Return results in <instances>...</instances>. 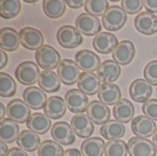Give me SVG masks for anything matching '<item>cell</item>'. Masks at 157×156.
I'll use <instances>...</instances> for the list:
<instances>
[{
	"instance_id": "cell-1",
	"label": "cell",
	"mask_w": 157,
	"mask_h": 156,
	"mask_svg": "<svg viewBox=\"0 0 157 156\" xmlns=\"http://www.w3.org/2000/svg\"><path fill=\"white\" fill-rule=\"evenodd\" d=\"M35 59L38 65L43 70L52 71L61 63L60 53L51 45H42L35 52Z\"/></svg>"
},
{
	"instance_id": "cell-2",
	"label": "cell",
	"mask_w": 157,
	"mask_h": 156,
	"mask_svg": "<svg viewBox=\"0 0 157 156\" xmlns=\"http://www.w3.org/2000/svg\"><path fill=\"white\" fill-rule=\"evenodd\" d=\"M127 21V13L119 6H111L102 17L103 27L109 31L120 30Z\"/></svg>"
},
{
	"instance_id": "cell-3",
	"label": "cell",
	"mask_w": 157,
	"mask_h": 156,
	"mask_svg": "<svg viewBox=\"0 0 157 156\" xmlns=\"http://www.w3.org/2000/svg\"><path fill=\"white\" fill-rule=\"evenodd\" d=\"M58 43L65 49H75L82 44L83 37L81 32L74 26L65 25L57 31Z\"/></svg>"
},
{
	"instance_id": "cell-4",
	"label": "cell",
	"mask_w": 157,
	"mask_h": 156,
	"mask_svg": "<svg viewBox=\"0 0 157 156\" xmlns=\"http://www.w3.org/2000/svg\"><path fill=\"white\" fill-rule=\"evenodd\" d=\"M40 69L37 63L33 62H23L19 63L15 71L17 80L23 86H32L40 77Z\"/></svg>"
},
{
	"instance_id": "cell-5",
	"label": "cell",
	"mask_w": 157,
	"mask_h": 156,
	"mask_svg": "<svg viewBox=\"0 0 157 156\" xmlns=\"http://www.w3.org/2000/svg\"><path fill=\"white\" fill-rule=\"evenodd\" d=\"M64 101L67 108L75 114H82L88 108V97L79 89H70L66 92Z\"/></svg>"
},
{
	"instance_id": "cell-6",
	"label": "cell",
	"mask_w": 157,
	"mask_h": 156,
	"mask_svg": "<svg viewBox=\"0 0 157 156\" xmlns=\"http://www.w3.org/2000/svg\"><path fill=\"white\" fill-rule=\"evenodd\" d=\"M128 152L130 156H155L156 147L148 139L133 137L128 142Z\"/></svg>"
},
{
	"instance_id": "cell-7",
	"label": "cell",
	"mask_w": 157,
	"mask_h": 156,
	"mask_svg": "<svg viewBox=\"0 0 157 156\" xmlns=\"http://www.w3.org/2000/svg\"><path fill=\"white\" fill-rule=\"evenodd\" d=\"M75 27L81 34L86 36H97L102 29L98 17L89 13H82L79 15L75 20Z\"/></svg>"
},
{
	"instance_id": "cell-8",
	"label": "cell",
	"mask_w": 157,
	"mask_h": 156,
	"mask_svg": "<svg viewBox=\"0 0 157 156\" xmlns=\"http://www.w3.org/2000/svg\"><path fill=\"white\" fill-rule=\"evenodd\" d=\"M60 80L66 86L77 83L80 77V70L75 62L71 59H64L61 62L57 70Z\"/></svg>"
},
{
	"instance_id": "cell-9",
	"label": "cell",
	"mask_w": 157,
	"mask_h": 156,
	"mask_svg": "<svg viewBox=\"0 0 157 156\" xmlns=\"http://www.w3.org/2000/svg\"><path fill=\"white\" fill-rule=\"evenodd\" d=\"M19 40L24 48L30 51H37L43 45L44 37L39 29L26 27L19 31Z\"/></svg>"
},
{
	"instance_id": "cell-10",
	"label": "cell",
	"mask_w": 157,
	"mask_h": 156,
	"mask_svg": "<svg viewBox=\"0 0 157 156\" xmlns=\"http://www.w3.org/2000/svg\"><path fill=\"white\" fill-rule=\"evenodd\" d=\"M6 114L12 120L23 124L28 122L31 117V110L29 107L25 103V101L17 98L11 100L7 104Z\"/></svg>"
},
{
	"instance_id": "cell-11",
	"label": "cell",
	"mask_w": 157,
	"mask_h": 156,
	"mask_svg": "<svg viewBox=\"0 0 157 156\" xmlns=\"http://www.w3.org/2000/svg\"><path fill=\"white\" fill-rule=\"evenodd\" d=\"M53 140L63 145H71L75 142V133L71 125L65 121H59L53 124L51 130Z\"/></svg>"
},
{
	"instance_id": "cell-12",
	"label": "cell",
	"mask_w": 157,
	"mask_h": 156,
	"mask_svg": "<svg viewBox=\"0 0 157 156\" xmlns=\"http://www.w3.org/2000/svg\"><path fill=\"white\" fill-rule=\"evenodd\" d=\"M75 62L85 73H93L94 71H98L100 66V58L92 51L89 50H82L75 54Z\"/></svg>"
},
{
	"instance_id": "cell-13",
	"label": "cell",
	"mask_w": 157,
	"mask_h": 156,
	"mask_svg": "<svg viewBox=\"0 0 157 156\" xmlns=\"http://www.w3.org/2000/svg\"><path fill=\"white\" fill-rule=\"evenodd\" d=\"M131 128L132 133L137 137L148 139L154 135L156 130V124L155 120L146 116H138L132 120Z\"/></svg>"
},
{
	"instance_id": "cell-14",
	"label": "cell",
	"mask_w": 157,
	"mask_h": 156,
	"mask_svg": "<svg viewBox=\"0 0 157 156\" xmlns=\"http://www.w3.org/2000/svg\"><path fill=\"white\" fill-rule=\"evenodd\" d=\"M130 96L138 103L146 102L153 94V86L145 79H136L130 86Z\"/></svg>"
},
{
	"instance_id": "cell-15",
	"label": "cell",
	"mask_w": 157,
	"mask_h": 156,
	"mask_svg": "<svg viewBox=\"0 0 157 156\" xmlns=\"http://www.w3.org/2000/svg\"><path fill=\"white\" fill-rule=\"evenodd\" d=\"M86 113L96 125H103L110 119L109 108L99 100L91 101L86 109Z\"/></svg>"
},
{
	"instance_id": "cell-16",
	"label": "cell",
	"mask_w": 157,
	"mask_h": 156,
	"mask_svg": "<svg viewBox=\"0 0 157 156\" xmlns=\"http://www.w3.org/2000/svg\"><path fill=\"white\" fill-rule=\"evenodd\" d=\"M134 27L144 35H154L157 32V17L148 11L141 12L134 19Z\"/></svg>"
},
{
	"instance_id": "cell-17",
	"label": "cell",
	"mask_w": 157,
	"mask_h": 156,
	"mask_svg": "<svg viewBox=\"0 0 157 156\" xmlns=\"http://www.w3.org/2000/svg\"><path fill=\"white\" fill-rule=\"evenodd\" d=\"M121 68L119 63L112 60L103 62L97 71V75L103 84H111L121 75Z\"/></svg>"
},
{
	"instance_id": "cell-18",
	"label": "cell",
	"mask_w": 157,
	"mask_h": 156,
	"mask_svg": "<svg viewBox=\"0 0 157 156\" xmlns=\"http://www.w3.org/2000/svg\"><path fill=\"white\" fill-rule=\"evenodd\" d=\"M71 126L75 133L83 139H88L94 132L95 127L93 121L87 115L77 114L75 115L71 120Z\"/></svg>"
},
{
	"instance_id": "cell-19",
	"label": "cell",
	"mask_w": 157,
	"mask_h": 156,
	"mask_svg": "<svg viewBox=\"0 0 157 156\" xmlns=\"http://www.w3.org/2000/svg\"><path fill=\"white\" fill-rule=\"evenodd\" d=\"M135 54V48L132 41L121 40L118 43L115 50L112 52L113 60L121 65H127L131 63Z\"/></svg>"
},
{
	"instance_id": "cell-20",
	"label": "cell",
	"mask_w": 157,
	"mask_h": 156,
	"mask_svg": "<svg viewBox=\"0 0 157 156\" xmlns=\"http://www.w3.org/2000/svg\"><path fill=\"white\" fill-rule=\"evenodd\" d=\"M23 100L32 109L44 108L47 102V95L44 91L36 86H29L24 90Z\"/></svg>"
},
{
	"instance_id": "cell-21",
	"label": "cell",
	"mask_w": 157,
	"mask_h": 156,
	"mask_svg": "<svg viewBox=\"0 0 157 156\" xmlns=\"http://www.w3.org/2000/svg\"><path fill=\"white\" fill-rule=\"evenodd\" d=\"M117 37L110 32H101L98 34L93 40L94 49L102 54H109L113 52L118 45Z\"/></svg>"
},
{
	"instance_id": "cell-22",
	"label": "cell",
	"mask_w": 157,
	"mask_h": 156,
	"mask_svg": "<svg viewBox=\"0 0 157 156\" xmlns=\"http://www.w3.org/2000/svg\"><path fill=\"white\" fill-rule=\"evenodd\" d=\"M77 86L80 91L88 96H93L98 93L101 86L100 80L94 73H82L77 81Z\"/></svg>"
},
{
	"instance_id": "cell-23",
	"label": "cell",
	"mask_w": 157,
	"mask_h": 156,
	"mask_svg": "<svg viewBox=\"0 0 157 156\" xmlns=\"http://www.w3.org/2000/svg\"><path fill=\"white\" fill-rule=\"evenodd\" d=\"M98 97L105 105L111 106L121 100V92L120 87L115 84H103L98 90Z\"/></svg>"
},
{
	"instance_id": "cell-24",
	"label": "cell",
	"mask_w": 157,
	"mask_h": 156,
	"mask_svg": "<svg viewBox=\"0 0 157 156\" xmlns=\"http://www.w3.org/2000/svg\"><path fill=\"white\" fill-rule=\"evenodd\" d=\"M44 113L52 120H59L63 118L66 112L65 101L58 96H53L48 98L44 107Z\"/></svg>"
},
{
	"instance_id": "cell-25",
	"label": "cell",
	"mask_w": 157,
	"mask_h": 156,
	"mask_svg": "<svg viewBox=\"0 0 157 156\" xmlns=\"http://www.w3.org/2000/svg\"><path fill=\"white\" fill-rule=\"evenodd\" d=\"M112 112L116 120L121 123H129L134 116V107L130 100L122 98L114 105Z\"/></svg>"
},
{
	"instance_id": "cell-26",
	"label": "cell",
	"mask_w": 157,
	"mask_h": 156,
	"mask_svg": "<svg viewBox=\"0 0 157 156\" xmlns=\"http://www.w3.org/2000/svg\"><path fill=\"white\" fill-rule=\"evenodd\" d=\"M19 33L12 28H3L0 30V47L6 51H15L18 49Z\"/></svg>"
},
{
	"instance_id": "cell-27",
	"label": "cell",
	"mask_w": 157,
	"mask_h": 156,
	"mask_svg": "<svg viewBox=\"0 0 157 156\" xmlns=\"http://www.w3.org/2000/svg\"><path fill=\"white\" fill-rule=\"evenodd\" d=\"M17 144L25 152L32 153L39 149L41 143L40 138L37 133L29 130H25L19 133L17 139Z\"/></svg>"
},
{
	"instance_id": "cell-28",
	"label": "cell",
	"mask_w": 157,
	"mask_h": 156,
	"mask_svg": "<svg viewBox=\"0 0 157 156\" xmlns=\"http://www.w3.org/2000/svg\"><path fill=\"white\" fill-rule=\"evenodd\" d=\"M125 132H126V129L123 123L116 120H109L108 122L103 124L102 127L100 128L101 136L109 141L120 140L125 135Z\"/></svg>"
},
{
	"instance_id": "cell-29",
	"label": "cell",
	"mask_w": 157,
	"mask_h": 156,
	"mask_svg": "<svg viewBox=\"0 0 157 156\" xmlns=\"http://www.w3.org/2000/svg\"><path fill=\"white\" fill-rule=\"evenodd\" d=\"M38 84L44 92L54 93L61 87V80L56 73L53 71L44 70L40 73Z\"/></svg>"
},
{
	"instance_id": "cell-30",
	"label": "cell",
	"mask_w": 157,
	"mask_h": 156,
	"mask_svg": "<svg viewBox=\"0 0 157 156\" xmlns=\"http://www.w3.org/2000/svg\"><path fill=\"white\" fill-rule=\"evenodd\" d=\"M51 119L42 113H34L27 122V127L29 131L37 134H45L51 129Z\"/></svg>"
},
{
	"instance_id": "cell-31",
	"label": "cell",
	"mask_w": 157,
	"mask_h": 156,
	"mask_svg": "<svg viewBox=\"0 0 157 156\" xmlns=\"http://www.w3.org/2000/svg\"><path fill=\"white\" fill-rule=\"evenodd\" d=\"M106 143L103 139L91 137L81 144V153L83 156H102L105 154Z\"/></svg>"
},
{
	"instance_id": "cell-32",
	"label": "cell",
	"mask_w": 157,
	"mask_h": 156,
	"mask_svg": "<svg viewBox=\"0 0 157 156\" xmlns=\"http://www.w3.org/2000/svg\"><path fill=\"white\" fill-rule=\"evenodd\" d=\"M19 127L11 119H5L0 122V139L5 143H12L17 139Z\"/></svg>"
},
{
	"instance_id": "cell-33",
	"label": "cell",
	"mask_w": 157,
	"mask_h": 156,
	"mask_svg": "<svg viewBox=\"0 0 157 156\" xmlns=\"http://www.w3.org/2000/svg\"><path fill=\"white\" fill-rule=\"evenodd\" d=\"M44 14L51 18H59L63 16L66 8L65 1L63 0H44L42 2Z\"/></svg>"
},
{
	"instance_id": "cell-34",
	"label": "cell",
	"mask_w": 157,
	"mask_h": 156,
	"mask_svg": "<svg viewBox=\"0 0 157 156\" xmlns=\"http://www.w3.org/2000/svg\"><path fill=\"white\" fill-rule=\"evenodd\" d=\"M21 10V3L18 0H1L0 16L5 19H11L18 16Z\"/></svg>"
},
{
	"instance_id": "cell-35",
	"label": "cell",
	"mask_w": 157,
	"mask_h": 156,
	"mask_svg": "<svg viewBox=\"0 0 157 156\" xmlns=\"http://www.w3.org/2000/svg\"><path fill=\"white\" fill-rule=\"evenodd\" d=\"M17 84L15 80L6 73H0V96L2 97H11L16 94Z\"/></svg>"
},
{
	"instance_id": "cell-36",
	"label": "cell",
	"mask_w": 157,
	"mask_h": 156,
	"mask_svg": "<svg viewBox=\"0 0 157 156\" xmlns=\"http://www.w3.org/2000/svg\"><path fill=\"white\" fill-rule=\"evenodd\" d=\"M63 149L60 143L52 140H46L42 142L38 149L39 156H63Z\"/></svg>"
},
{
	"instance_id": "cell-37",
	"label": "cell",
	"mask_w": 157,
	"mask_h": 156,
	"mask_svg": "<svg viewBox=\"0 0 157 156\" xmlns=\"http://www.w3.org/2000/svg\"><path fill=\"white\" fill-rule=\"evenodd\" d=\"M128 153V143L122 140L109 141L106 144V156H127Z\"/></svg>"
},
{
	"instance_id": "cell-38",
	"label": "cell",
	"mask_w": 157,
	"mask_h": 156,
	"mask_svg": "<svg viewBox=\"0 0 157 156\" xmlns=\"http://www.w3.org/2000/svg\"><path fill=\"white\" fill-rule=\"evenodd\" d=\"M108 9L109 2L107 0H88L85 5L86 12L95 17H103Z\"/></svg>"
},
{
	"instance_id": "cell-39",
	"label": "cell",
	"mask_w": 157,
	"mask_h": 156,
	"mask_svg": "<svg viewBox=\"0 0 157 156\" xmlns=\"http://www.w3.org/2000/svg\"><path fill=\"white\" fill-rule=\"evenodd\" d=\"M144 78L152 86H157V60L148 63L144 71Z\"/></svg>"
},
{
	"instance_id": "cell-40",
	"label": "cell",
	"mask_w": 157,
	"mask_h": 156,
	"mask_svg": "<svg viewBox=\"0 0 157 156\" xmlns=\"http://www.w3.org/2000/svg\"><path fill=\"white\" fill-rule=\"evenodd\" d=\"M144 6V1L142 0H123L121 1V7L123 10L131 15L136 14L142 11L143 7Z\"/></svg>"
},
{
	"instance_id": "cell-41",
	"label": "cell",
	"mask_w": 157,
	"mask_h": 156,
	"mask_svg": "<svg viewBox=\"0 0 157 156\" xmlns=\"http://www.w3.org/2000/svg\"><path fill=\"white\" fill-rule=\"evenodd\" d=\"M143 112L149 119L157 121V99H149L143 105Z\"/></svg>"
},
{
	"instance_id": "cell-42",
	"label": "cell",
	"mask_w": 157,
	"mask_h": 156,
	"mask_svg": "<svg viewBox=\"0 0 157 156\" xmlns=\"http://www.w3.org/2000/svg\"><path fill=\"white\" fill-rule=\"evenodd\" d=\"M144 5L146 11L153 14L157 13V0H145L144 1Z\"/></svg>"
},
{
	"instance_id": "cell-43",
	"label": "cell",
	"mask_w": 157,
	"mask_h": 156,
	"mask_svg": "<svg viewBox=\"0 0 157 156\" xmlns=\"http://www.w3.org/2000/svg\"><path fill=\"white\" fill-rule=\"evenodd\" d=\"M86 2V1H84V0H66L65 4L71 8L77 9V8H80L82 6H85Z\"/></svg>"
},
{
	"instance_id": "cell-44",
	"label": "cell",
	"mask_w": 157,
	"mask_h": 156,
	"mask_svg": "<svg viewBox=\"0 0 157 156\" xmlns=\"http://www.w3.org/2000/svg\"><path fill=\"white\" fill-rule=\"evenodd\" d=\"M6 156H29V154L22 149L20 148H17V147H14V148H11Z\"/></svg>"
},
{
	"instance_id": "cell-45",
	"label": "cell",
	"mask_w": 157,
	"mask_h": 156,
	"mask_svg": "<svg viewBox=\"0 0 157 156\" xmlns=\"http://www.w3.org/2000/svg\"><path fill=\"white\" fill-rule=\"evenodd\" d=\"M0 55H1V62H0V69H4L5 66L8 63V57L6 55V53L3 51V50H0Z\"/></svg>"
},
{
	"instance_id": "cell-46",
	"label": "cell",
	"mask_w": 157,
	"mask_h": 156,
	"mask_svg": "<svg viewBox=\"0 0 157 156\" xmlns=\"http://www.w3.org/2000/svg\"><path fill=\"white\" fill-rule=\"evenodd\" d=\"M63 156H83L82 153L77 149H68L64 152Z\"/></svg>"
},
{
	"instance_id": "cell-47",
	"label": "cell",
	"mask_w": 157,
	"mask_h": 156,
	"mask_svg": "<svg viewBox=\"0 0 157 156\" xmlns=\"http://www.w3.org/2000/svg\"><path fill=\"white\" fill-rule=\"evenodd\" d=\"M0 150H1L0 151V156H6L8 151H9L8 148H7V145L3 142L0 143Z\"/></svg>"
},
{
	"instance_id": "cell-48",
	"label": "cell",
	"mask_w": 157,
	"mask_h": 156,
	"mask_svg": "<svg viewBox=\"0 0 157 156\" xmlns=\"http://www.w3.org/2000/svg\"><path fill=\"white\" fill-rule=\"evenodd\" d=\"M0 110H1V113H0V120H4V117L6 116V110L3 103H0Z\"/></svg>"
},
{
	"instance_id": "cell-49",
	"label": "cell",
	"mask_w": 157,
	"mask_h": 156,
	"mask_svg": "<svg viewBox=\"0 0 157 156\" xmlns=\"http://www.w3.org/2000/svg\"><path fill=\"white\" fill-rule=\"evenodd\" d=\"M153 143L157 148V128L155 131V133H154V135H153Z\"/></svg>"
},
{
	"instance_id": "cell-50",
	"label": "cell",
	"mask_w": 157,
	"mask_h": 156,
	"mask_svg": "<svg viewBox=\"0 0 157 156\" xmlns=\"http://www.w3.org/2000/svg\"><path fill=\"white\" fill-rule=\"evenodd\" d=\"M25 2H26V3H30V4H35L37 1H28V0H26Z\"/></svg>"
}]
</instances>
